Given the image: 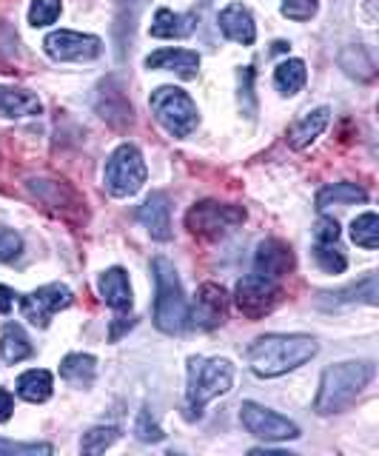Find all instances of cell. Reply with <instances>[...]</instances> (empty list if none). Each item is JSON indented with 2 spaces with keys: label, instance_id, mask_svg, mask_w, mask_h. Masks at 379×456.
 Wrapping results in <instances>:
<instances>
[{
  "label": "cell",
  "instance_id": "6da1fadb",
  "mask_svg": "<svg viewBox=\"0 0 379 456\" xmlns=\"http://www.w3.org/2000/svg\"><path fill=\"white\" fill-rule=\"evenodd\" d=\"M317 354V342L302 334H269L248 348V365L257 377H279L305 365Z\"/></svg>",
  "mask_w": 379,
  "mask_h": 456
},
{
  "label": "cell",
  "instance_id": "7a4b0ae2",
  "mask_svg": "<svg viewBox=\"0 0 379 456\" xmlns=\"http://www.w3.org/2000/svg\"><path fill=\"white\" fill-rule=\"evenodd\" d=\"M374 379L371 362H340L326 368L317 394V413L328 417V413H340L348 405L357 403V396L368 388Z\"/></svg>",
  "mask_w": 379,
  "mask_h": 456
},
{
  "label": "cell",
  "instance_id": "3957f363",
  "mask_svg": "<svg viewBox=\"0 0 379 456\" xmlns=\"http://www.w3.org/2000/svg\"><path fill=\"white\" fill-rule=\"evenodd\" d=\"M231 382H234V368L229 360L191 356L189 360V394H186L189 419L200 417L203 408L212 403V399L229 394Z\"/></svg>",
  "mask_w": 379,
  "mask_h": 456
},
{
  "label": "cell",
  "instance_id": "277c9868",
  "mask_svg": "<svg viewBox=\"0 0 379 456\" xmlns=\"http://www.w3.org/2000/svg\"><path fill=\"white\" fill-rule=\"evenodd\" d=\"M154 282H157V299H154V322L163 334H180L189 325V308L186 297H182L180 280L174 265L157 256L154 260Z\"/></svg>",
  "mask_w": 379,
  "mask_h": 456
},
{
  "label": "cell",
  "instance_id": "5b68a950",
  "mask_svg": "<svg viewBox=\"0 0 379 456\" xmlns=\"http://www.w3.org/2000/svg\"><path fill=\"white\" fill-rule=\"evenodd\" d=\"M151 111L157 123L174 137H189L200 120L194 100L174 86H160L157 92H151Z\"/></svg>",
  "mask_w": 379,
  "mask_h": 456
},
{
  "label": "cell",
  "instance_id": "8992f818",
  "mask_svg": "<svg viewBox=\"0 0 379 456\" xmlns=\"http://www.w3.org/2000/svg\"><path fill=\"white\" fill-rule=\"evenodd\" d=\"M103 183L106 189L115 197H132L143 189L146 183V163L143 154H140L132 142H123V146L115 149V154L106 160V171H103Z\"/></svg>",
  "mask_w": 379,
  "mask_h": 456
},
{
  "label": "cell",
  "instance_id": "52a82bcc",
  "mask_svg": "<svg viewBox=\"0 0 379 456\" xmlns=\"http://www.w3.org/2000/svg\"><path fill=\"white\" fill-rule=\"evenodd\" d=\"M246 220V211L240 206H222V203H198L186 214V225L198 237H222L231 228Z\"/></svg>",
  "mask_w": 379,
  "mask_h": 456
},
{
  "label": "cell",
  "instance_id": "ba28073f",
  "mask_svg": "<svg viewBox=\"0 0 379 456\" xmlns=\"http://www.w3.org/2000/svg\"><path fill=\"white\" fill-rule=\"evenodd\" d=\"M279 285L265 277V274H248L237 282V291H234V299H237V308H240L248 320H260L265 314H271L279 303Z\"/></svg>",
  "mask_w": 379,
  "mask_h": 456
},
{
  "label": "cell",
  "instance_id": "9c48e42d",
  "mask_svg": "<svg viewBox=\"0 0 379 456\" xmlns=\"http://www.w3.org/2000/svg\"><path fill=\"white\" fill-rule=\"evenodd\" d=\"M240 419L246 425L248 434H254L257 439H269V442H283V439H297L300 428L291 419L279 417V413L262 408L257 403H243L240 408Z\"/></svg>",
  "mask_w": 379,
  "mask_h": 456
},
{
  "label": "cell",
  "instance_id": "30bf717a",
  "mask_svg": "<svg viewBox=\"0 0 379 456\" xmlns=\"http://www.w3.org/2000/svg\"><path fill=\"white\" fill-rule=\"evenodd\" d=\"M66 305H72V291L60 282H52V285H44V289L32 291V294H26L23 303H20V311L32 325L46 328L54 314Z\"/></svg>",
  "mask_w": 379,
  "mask_h": 456
},
{
  "label": "cell",
  "instance_id": "8fae6325",
  "mask_svg": "<svg viewBox=\"0 0 379 456\" xmlns=\"http://www.w3.org/2000/svg\"><path fill=\"white\" fill-rule=\"evenodd\" d=\"M44 46H46V54L54 57V61H94V57L103 52V40L94 35L60 28V32H52L44 40Z\"/></svg>",
  "mask_w": 379,
  "mask_h": 456
},
{
  "label": "cell",
  "instance_id": "7c38bea8",
  "mask_svg": "<svg viewBox=\"0 0 379 456\" xmlns=\"http://www.w3.org/2000/svg\"><path fill=\"white\" fill-rule=\"evenodd\" d=\"M222 317H226V291L212 282L203 285L189 320H194V325L208 331V328H217L222 322Z\"/></svg>",
  "mask_w": 379,
  "mask_h": 456
},
{
  "label": "cell",
  "instance_id": "4fadbf2b",
  "mask_svg": "<svg viewBox=\"0 0 379 456\" xmlns=\"http://www.w3.org/2000/svg\"><path fill=\"white\" fill-rule=\"evenodd\" d=\"M140 223L149 228V234L154 240H168L172 237V206L163 191H154L137 211Z\"/></svg>",
  "mask_w": 379,
  "mask_h": 456
},
{
  "label": "cell",
  "instance_id": "5bb4252c",
  "mask_svg": "<svg viewBox=\"0 0 379 456\" xmlns=\"http://www.w3.org/2000/svg\"><path fill=\"white\" fill-rule=\"evenodd\" d=\"M294 268V254L283 240H265L257 248V274L265 277H286Z\"/></svg>",
  "mask_w": 379,
  "mask_h": 456
},
{
  "label": "cell",
  "instance_id": "9a60e30c",
  "mask_svg": "<svg viewBox=\"0 0 379 456\" xmlns=\"http://www.w3.org/2000/svg\"><path fill=\"white\" fill-rule=\"evenodd\" d=\"M220 32L234 43L251 46L257 37V26H254V18H251V12L243 4H231L220 12Z\"/></svg>",
  "mask_w": 379,
  "mask_h": 456
},
{
  "label": "cell",
  "instance_id": "2e32d148",
  "mask_svg": "<svg viewBox=\"0 0 379 456\" xmlns=\"http://www.w3.org/2000/svg\"><path fill=\"white\" fill-rule=\"evenodd\" d=\"M149 69H163V71H177L180 77H198L200 69V54L189 49H160L146 57Z\"/></svg>",
  "mask_w": 379,
  "mask_h": 456
},
{
  "label": "cell",
  "instance_id": "e0dca14e",
  "mask_svg": "<svg viewBox=\"0 0 379 456\" xmlns=\"http://www.w3.org/2000/svg\"><path fill=\"white\" fill-rule=\"evenodd\" d=\"M44 111V103L40 97L26 92V89H12V86H0V114L4 118H37Z\"/></svg>",
  "mask_w": 379,
  "mask_h": 456
},
{
  "label": "cell",
  "instance_id": "ac0fdd59",
  "mask_svg": "<svg viewBox=\"0 0 379 456\" xmlns=\"http://www.w3.org/2000/svg\"><path fill=\"white\" fill-rule=\"evenodd\" d=\"M97 289H101V297L106 299V305L125 311L132 308V285H129V274L123 268H109L97 280Z\"/></svg>",
  "mask_w": 379,
  "mask_h": 456
},
{
  "label": "cell",
  "instance_id": "d6986e66",
  "mask_svg": "<svg viewBox=\"0 0 379 456\" xmlns=\"http://www.w3.org/2000/svg\"><path fill=\"white\" fill-rule=\"evenodd\" d=\"M198 26L194 14H177L172 9H157L154 20L149 26L151 37H189Z\"/></svg>",
  "mask_w": 379,
  "mask_h": 456
},
{
  "label": "cell",
  "instance_id": "ffe728a7",
  "mask_svg": "<svg viewBox=\"0 0 379 456\" xmlns=\"http://www.w3.org/2000/svg\"><path fill=\"white\" fill-rule=\"evenodd\" d=\"M328 120H331V111L326 106L308 111L305 118H300L297 123H294V128H291V134H288L291 146L294 149H305L308 142H314L322 132H326Z\"/></svg>",
  "mask_w": 379,
  "mask_h": 456
},
{
  "label": "cell",
  "instance_id": "44dd1931",
  "mask_svg": "<svg viewBox=\"0 0 379 456\" xmlns=\"http://www.w3.org/2000/svg\"><path fill=\"white\" fill-rule=\"evenodd\" d=\"M97 374V360L92 354H69L60 362V377L75 388H89Z\"/></svg>",
  "mask_w": 379,
  "mask_h": 456
},
{
  "label": "cell",
  "instance_id": "7402d4cb",
  "mask_svg": "<svg viewBox=\"0 0 379 456\" xmlns=\"http://www.w3.org/2000/svg\"><path fill=\"white\" fill-rule=\"evenodd\" d=\"M0 354H4V360L12 365L26 360V356H32V342L20 325H15V322L4 325V334H0Z\"/></svg>",
  "mask_w": 379,
  "mask_h": 456
},
{
  "label": "cell",
  "instance_id": "603a6c76",
  "mask_svg": "<svg viewBox=\"0 0 379 456\" xmlns=\"http://www.w3.org/2000/svg\"><path fill=\"white\" fill-rule=\"evenodd\" d=\"M18 394L26 403H46L52 396V374L44 368H32L18 379Z\"/></svg>",
  "mask_w": 379,
  "mask_h": 456
},
{
  "label": "cell",
  "instance_id": "cb8c5ba5",
  "mask_svg": "<svg viewBox=\"0 0 379 456\" xmlns=\"http://www.w3.org/2000/svg\"><path fill=\"white\" fill-rule=\"evenodd\" d=\"M368 200V191L362 189L357 183H336V185H326L319 194H317V208H328L336 203H362Z\"/></svg>",
  "mask_w": 379,
  "mask_h": 456
},
{
  "label": "cell",
  "instance_id": "d4e9b609",
  "mask_svg": "<svg viewBox=\"0 0 379 456\" xmlns=\"http://www.w3.org/2000/svg\"><path fill=\"white\" fill-rule=\"evenodd\" d=\"M305 63L297 61V57H291V61H283L277 69H274V83L277 89L283 94H297L302 86H305Z\"/></svg>",
  "mask_w": 379,
  "mask_h": 456
},
{
  "label": "cell",
  "instance_id": "484cf974",
  "mask_svg": "<svg viewBox=\"0 0 379 456\" xmlns=\"http://www.w3.org/2000/svg\"><path fill=\"white\" fill-rule=\"evenodd\" d=\"M351 237H354L357 246L374 251L379 246V220H376V214L368 211V214H362V217H357L354 225H351Z\"/></svg>",
  "mask_w": 379,
  "mask_h": 456
},
{
  "label": "cell",
  "instance_id": "4316f807",
  "mask_svg": "<svg viewBox=\"0 0 379 456\" xmlns=\"http://www.w3.org/2000/svg\"><path fill=\"white\" fill-rule=\"evenodd\" d=\"M314 256H317L319 268L328 271V274H343L345 265H348L345 254L340 248H334V242H317Z\"/></svg>",
  "mask_w": 379,
  "mask_h": 456
},
{
  "label": "cell",
  "instance_id": "83f0119b",
  "mask_svg": "<svg viewBox=\"0 0 379 456\" xmlns=\"http://www.w3.org/2000/svg\"><path fill=\"white\" fill-rule=\"evenodd\" d=\"M60 0H32V9H29V23L37 26H49L60 18Z\"/></svg>",
  "mask_w": 379,
  "mask_h": 456
},
{
  "label": "cell",
  "instance_id": "f1b7e54d",
  "mask_svg": "<svg viewBox=\"0 0 379 456\" xmlns=\"http://www.w3.org/2000/svg\"><path fill=\"white\" fill-rule=\"evenodd\" d=\"M115 439H117V428H92V431L83 436L80 448H83V453H101Z\"/></svg>",
  "mask_w": 379,
  "mask_h": 456
},
{
  "label": "cell",
  "instance_id": "f546056e",
  "mask_svg": "<svg viewBox=\"0 0 379 456\" xmlns=\"http://www.w3.org/2000/svg\"><path fill=\"white\" fill-rule=\"evenodd\" d=\"M23 251V240L18 232H12V228L0 225V263H9L15 260V256H20Z\"/></svg>",
  "mask_w": 379,
  "mask_h": 456
},
{
  "label": "cell",
  "instance_id": "4dcf8cb0",
  "mask_svg": "<svg viewBox=\"0 0 379 456\" xmlns=\"http://www.w3.org/2000/svg\"><path fill=\"white\" fill-rule=\"evenodd\" d=\"M0 453L37 456V453H52V445H46V442H9V439H0Z\"/></svg>",
  "mask_w": 379,
  "mask_h": 456
},
{
  "label": "cell",
  "instance_id": "1f68e13d",
  "mask_svg": "<svg viewBox=\"0 0 379 456\" xmlns=\"http://www.w3.org/2000/svg\"><path fill=\"white\" fill-rule=\"evenodd\" d=\"M283 14L291 20H311L317 14V0H286Z\"/></svg>",
  "mask_w": 379,
  "mask_h": 456
},
{
  "label": "cell",
  "instance_id": "d6a6232c",
  "mask_svg": "<svg viewBox=\"0 0 379 456\" xmlns=\"http://www.w3.org/2000/svg\"><path fill=\"white\" fill-rule=\"evenodd\" d=\"M134 434H137V439H143V442H160L163 439L160 425L151 419L149 411H140L137 425H134Z\"/></svg>",
  "mask_w": 379,
  "mask_h": 456
},
{
  "label": "cell",
  "instance_id": "836d02e7",
  "mask_svg": "<svg viewBox=\"0 0 379 456\" xmlns=\"http://www.w3.org/2000/svg\"><path fill=\"white\" fill-rule=\"evenodd\" d=\"M314 237H317V242H336V240H340V223L331 220V217L317 220Z\"/></svg>",
  "mask_w": 379,
  "mask_h": 456
},
{
  "label": "cell",
  "instance_id": "e575fe53",
  "mask_svg": "<svg viewBox=\"0 0 379 456\" xmlns=\"http://www.w3.org/2000/svg\"><path fill=\"white\" fill-rule=\"evenodd\" d=\"M12 408H15V399L6 388H0V422H6L12 417Z\"/></svg>",
  "mask_w": 379,
  "mask_h": 456
},
{
  "label": "cell",
  "instance_id": "d590c367",
  "mask_svg": "<svg viewBox=\"0 0 379 456\" xmlns=\"http://www.w3.org/2000/svg\"><path fill=\"white\" fill-rule=\"evenodd\" d=\"M12 303H15V291H12V289H4V285H0V311L9 314V311H12Z\"/></svg>",
  "mask_w": 379,
  "mask_h": 456
}]
</instances>
